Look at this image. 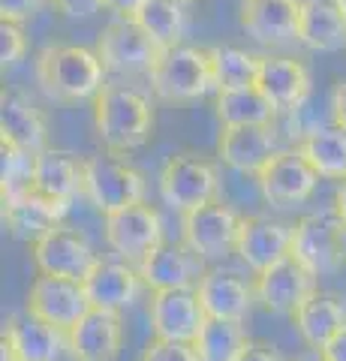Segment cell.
Wrapping results in <instances>:
<instances>
[{
    "mask_svg": "<svg viewBox=\"0 0 346 361\" xmlns=\"http://www.w3.org/2000/svg\"><path fill=\"white\" fill-rule=\"evenodd\" d=\"M51 6L58 9L63 18H87L106 9V0H51Z\"/></svg>",
    "mask_w": 346,
    "mask_h": 361,
    "instance_id": "38",
    "label": "cell"
},
{
    "mask_svg": "<svg viewBox=\"0 0 346 361\" xmlns=\"http://www.w3.org/2000/svg\"><path fill=\"white\" fill-rule=\"evenodd\" d=\"M187 4H190V0H187Z\"/></svg>",
    "mask_w": 346,
    "mask_h": 361,
    "instance_id": "47",
    "label": "cell"
},
{
    "mask_svg": "<svg viewBox=\"0 0 346 361\" xmlns=\"http://www.w3.org/2000/svg\"><path fill=\"white\" fill-rule=\"evenodd\" d=\"M46 4H51V0H0V21H18V25H25Z\"/></svg>",
    "mask_w": 346,
    "mask_h": 361,
    "instance_id": "37",
    "label": "cell"
},
{
    "mask_svg": "<svg viewBox=\"0 0 346 361\" xmlns=\"http://www.w3.org/2000/svg\"><path fill=\"white\" fill-rule=\"evenodd\" d=\"M214 111L223 127L232 123H274L277 109L271 106L259 87H238V90H217Z\"/></svg>",
    "mask_w": 346,
    "mask_h": 361,
    "instance_id": "30",
    "label": "cell"
},
{
    "mask_svg": "<svg viewBox=\"0 0 346 361\" xmlns=\"http://www.w3.org/2000/svg\"><path fill=\"white\" fill-rule=\"evenodd\" d=\"M298 151L307 157V163L316 169L319 178L346 180V127L328 123L310 135H304Z\"/></svg>",
    "mask_w": 346,
    "mask_h": 361,
    "instance_id": "29",
    "label": "cell"
},
{
    "mask_svg": "<svg viewBox=\"0 0 346 361\" xmlns=\"http://www.w3.org/2000/svg\"><path fill=\"white\" fill-rule=\"evenodd\" d=\"M0 139L13 142L30 154L46 151V139H49L46 118L25 97L4 90V97H0Z\"/></svg>",
    "mask_w": 346,
    "mask_h": 361,
    "instance_id": "27",
    "label": "cell"
},
{
    "mask_svg": "<svg viewBox=\"0 0 346 361\" xmlns=\"http://www.w3.org/2000/svg\"><path fill=\"white\" fill-rule=\"evenodd\" d=\"M97 54L111 75H151L163 49L136 18L115 16L97 37Z\"/></svg>",
    "mask_w": 346,
    "mask_h": 361,
    "instance_id": "4",
    "label": "cell"
},
{
    "mask_svg": "<svg viewBox=\"0 0 346 361\" xmlns=\"http://www.w3.org/2000/svg\"><path fill=\"white\" fill-rule=\"evenodd\" d=\"M235 361H280L277 349L271 343H259V341H247L244 349L235 355Z\"/></svg>",
    "mask_w": 346,
    "mask_h": 361,
    "instance_id": "39",
    "label": "cell"
},
{
    "mask_svg": "<svg viewBox=\"0 0 346 361\" xmlns=\"http://www.w3.org/2000/svg\"><path fill=\"white\" fill-rule=\"evenodd\" d=\"M310 70L286 54H262L256 87L271 99L277 111H295L310 97Z\"/></svg>",
    "mask_w": 346,
    "mask_h": 361,
    "instance_id": "20",
    "label": "cell"
},
{
    "mask_svg": "<svg viewBox=\"0 0 346 361\" xmlns=\"http://www.w3.org/2000/svg\"><path fill=\"white\" fill-rule=\"evenodd\" d=\"M338 6H340V13L346 16V0H338Z\"/></svg>",
    "mask_w": 346,
    "mask_h": 361,
    "instance_id": "46",
    "label": "cell"
},
{
    "mask_svg": "<svg viewBox=\"0 0 346 361\" xmlns=\"http://www.w3.org/2000/svg\"><path fill=\"white\" fill-rule=\"evenodd\" d=\"M289 253L316 277L340 271L346 265V220L338 211H319L301 217L292 229Z\"/></svg>",
    "mask_w": 346,
    "mask_h": 361,
    "instance_id": "5",
    "label": "cell"
},
{
    "mask_svg": "<svg viewBox=\"0 0 346 361\" xmlns=\"http://www.w3.org/2000/svg\"><path fill=\"white\" fill-rule=\"evenodd\" d=\"M292 361H326V358H322V353H316V349H314V353L298 355V358H292Z\"/></svg>",
    "mask_w": 346,
    "mask_h": 361,
    "instance_id": "45",
    "label": "cell"
},
{
    "mask_svg": "<svg viewBox=\"0 0 346 361\" xmlns=\"http://www.w3.org/2000/svg\"><path fill=\"white\" fill-rule=\"evenodd\" d=\"M94 130L109 154L139 151L154 133V106L142 90L106 82L94 97Z\"/></svg>",
    "mask_w": 346,
    "mask_h": 361,
    "instance_id": "1",
    "label": "cell"
},
{
    "mask_svg": "<svg viewBox=\"0 0 346 361\" xmlns=\"http://www.w3.org/2000/svg\"><path fill=\"white\" fill-rule=\"evenodd\" d=\"M247 343L241 322L235 319H217V316H205L202 329L196 334V353L202 361H235V355Z\"/></svg>",
    "mask_w": 346,
    "mask_h": 361,
    "instance_id": "32",
    "label": "cell"
},
{
    "mask_svg": "<svg viewBox=\"0 0 346 361\" xmlns=\"http://www.w3.org/2000/svg\"><path fill=\"white\" fill-rule=\"evenodd\" d=\"M292 229L295 223H280L271 217H241L238 226V241H235V253L253 274H259L268 265H274L277 259H283L292 247Z\"/></svg>",
    "mask_w": 346,
    "mask_h": 361,
    "instance_id": "19",
    "label": "cell"
},
{
    "mask_svg": "<svg viewBox=\"0 0 346 361\" xmlns=\"http://www.w3.org/2000/svg\"><path fill=\"white\" fill-rule=\"evenodd\" d=\"M37 82L42 94L54 103H79V99H94L99 87L106 85V66L99 61L97 49L70 42L46 45L33 63Z\"/></svg>",
    "mask_w": 346,
    "mask_h": 361,
    "instance_id": "2",
    "label": "cell"
},
{
    "mask_svg": "<svg viewBox=\"0 0 346 361\" xmlns=\"http://www.w3.org/2000/svg\"><path fill=\"white\" fill-rule=\"evenodd\" d=\"M66 211H70V202L46 196L30 187L27 193L4 202V226L13 238L33 244L51 229H58L66 217Z\"/></svg>",
    "mask_w": 346,
    "mask_h": 361,
    "instance_id": "18",
    "label": "cell"
},
{
    "mask_svg": "<svg viewBox=\"0 0 346 361\" xmlns=\"http://www.w3.org/2000/svg\"><path fill=\"white\" fill-rule=\"evenodd\" d=\"M196 295L202 301L205 316L241 322L256 301V286L247 283L244 277H238L235 271L208 268L202 274V280L196 283Z\"/></svg>",
    "mask_w": 346,
    "mask_h": 361,
    "instance_id": "22",
    "label": "cell"
},
{
    "mask_svg": "<svg viewBox=\"0 0 346 361\" xmlns=\"http://www.w3.org/2000/svg\"><path fill=\"white\" fill-rule=\"evenodd\" d=\"M160 196L178 214L217 202L220 196L217 166L199 160L196 154H172L160 169Z\"/></svg>",
    "mask_w": 346,
    "mask_h": 361,
    "instance_id": "7",
    "label": "cell"
},
{
    "mask_svg": "<svg viewBox=\"0 0 346 361\" xmlns=\"http://www.w3.org/2000/svg\"><path fill=\"white\" fill-rule=\"evenodd\" d=\"M66 349L73 361H118L124 349V329L118 310L91 307L66 331Z\"/></svg>",
    "mask_w": 346,
    "mask_h": 361,
    "instance_id": "16",
    "label": "cell"
},
{
    "mask_svg": "<svg viewBox=\"0 0 346 361\" xmlns=\"http://www.w3.org/2000/svg\"><path fill=\"white\" fill-rule=\"evenodd\" d=\"M142 283L154 289H193L205 274V259L187 241H160L136 265Z\"/></svg>",
    "mask_w": 346,
    "mask_h": 361,
    "instance_id": "14",
    "label": "cell"
},
{
    "mask_svg": "<svg viewBox=\"0 0 346 361\" xmlns=\"http://www.w3.org/2000/svg\"><path fill=\"white\" fill-rule=\"evenodd\" d=\"M144 4H148V0H106V9H111V13L121 18H132Z\"/></svg>",
    "mask_w": 346,
    "mask_h": 361,
    "instance_id": "41",
    "label": "cell"
},
{
    "mask_svg": "<svg viewBox=\"0 0 346 361\" xmlns=\"http://www.w3.org/2000/svg\"><path fill=\"white\" fill-rule=\"evenodd\" d=\"M0 166H4V202L27 193L33 187V166H37V154L18 148L13 142L0 139Z\"/></svg>",
    "mask_w": 346,
    "mask_h": 361,
    "instance_id": "34",
    "label": "cell"
},
{
    "mask_svg": "<svg viewBox=\"0 0 346 361\" xmlns=\"http://www.w3.org/2000/svg\"><path fill=\"white\" fill-rule=\"evenodd\" d=\"M238 226L241 217L223 202H208V205L181 214V229L184 241L205 259V262H217L235 253L238 241Z\"/></svg>",
    "mask_w": 346,
    "mask_h": 361,
    "instance_id": "12",
    "label": "cell"
},
{
    "mask_svg": "<svg viewBox=\"0 0 346 361\" xmlns=\"http://www.w3.org/2000/svg\"><path fill=\"white\" fill-rule=\"evenodd\" d=\"M256 301L271 313H295L316 292V274L301 265L292 253L277 259L274 265L259 271L253 280Z\"/></svg>",
    "mask_w": 346,
    "mask_h": 361,
    "instance_id": "10",
    "label": "cell"
},
{
    "mask_svg": "<svg viewBox=\"0 0 346 361\" xmlns=\"http://www.w3.org/2000/svg\"><path fill=\"white\" fill-rule=\"evenodd\" d=\"M139 361H202L196 353L193 343L184 341H163V337H154V341L142 349Z\"/></svg>",
    "mask_w": 346,
    "mask_h": 361,
    "instance_id": "35",
    "label": "cell"
},
{
    "mask_svg": "<svg viewBox=\"0 0 346 361\" xmlns=\"http://www.w3.org/2000/svg\"><path fill=\"white\" fill-rule=\"evenodd\" d=\"M87 310H91V298H87L82 280L54 277V274H39L33 280L27 301H25V313L54 325V329L63 334L70 331Z\"/></svg>",
    "mask_w": 346,
    "mask_h": 361,
    "instance_id": "9",
    "label": "cell"
},
{
    "mask_svg": "<svg viewBox=\"0 0 346 361\" xmlns=\"http://www.w3.org/2000/svg\"><path fill=\"white\" fill-rule=\"evenodd\" d=\"M322 358L326 361H346V331L338 334L326 349H322Z\"/></svg>",
    "mask_w": 346,
    "mask_h": 361,
    "instance_id": "42",
    "label": "cell"
},
{
    "mask_svg": "<svg viewBox=\"0 0 346 361\" xmlns=\"http://www.w3.org/2000/svg\"><path fill=\"white\" fill-rule=\"evenodd\" d=\"M97 262L99 256L94 253L91 241L79 229H70L63 223L49 235H42L39 241H33V265L39 274L85 280L97 268Z\"/></svg>",
    "mask_w": 346,
    "mask_h": 361,
    "instance_id": "11",
    "label": "cell"
},
{
    "mask_svg": "<svg viewBox=\"0 0 346 361\" xmlns=\"http://www.w3.org/2000/svg\"><path fill=\"white\" fill-rule=\"evenodd\" d=\"M331 118H334V123L346 127V82H340L331 94Z\"/></svg>",
    "mask_w": 346,
    "mask_h": 361,
    "instance_id": "40",
    "label": "cell"
},
{
    "mask_svg": "<svg viewBox=\"0 0 346 361\" xmlns=\"http://www.w3.org/2000/svg\"><path fill=\"white\" fill-rule=\"evenodd\" d=\"M334 211H338L340 217L346 220V180H340L338 193H334Z\"/></svg>",
    "mask_w": 346,
    "mask_h": 361,
    "instance_id": "44",
    "label": "cell"
},
{
    "mask_svg": "<svg viewBox=\"0 0 346 361\" xmlns=\"http://www.w3.org/2000/svg\"><path fill=\"white\" fill-rule=\"evenodd\" d=\"M82 283H85L87 298H91V307L124 310L136 301L142 277H139V268L132 262H124V259H121V262L99 259L97 268L82 280Z\"/></svg>",
    "mask_w": 346,
    "mask_h": 361,
    "instance_id": "25",
    "label": "cell"
},
{
    "mask_svg": "<svg viewBox=\"0 0 346 361\" xmlns=\"http://www.w3.org/2000/svg\"><path fill=\"white\" fill-rule=\"evenodd\" d=\"M280 151L271 123H232L217 135V157L241 175H259V169Z\"/></svg>",
    "mask_w": 346,
    "mask_h": 361,
    "instance_id": "17",
    "label": "cell"
},
{
    "mask_svg": "<svg viewBox=\"0 0 346 361\" xmlns=\"http://www.w3.org/2000/svg\"><path fill=\"white\" fill-rule=\"evenodd\" d=\"M85 175H87V160L63 148H46L37 154L33 190L63 202H73L75 196L85 193Z\"/></svg>",
    "mask_w": 346,
    "mask_h": 361,
    "instance_id": "24",
    "label": "cell"
},
{
    "mask_svg": "<svg viewBox=\"0 0 346 361\" xmlns=\"http://www.w3.org/2000/svg\"><path fill=\"white\" fill-rule=\"evenodd\" d=\"M211 58H214L217 90H238L256 85L262 54H250L244 49H235V45H211Z\"/></svg>",
    "mask_w": 346,
    "mask_h": 361,
    "instance_id": "33",
    "label": "cell"
},
{
    "mask_svg": "<svg viewBox=\"0 0 346 361\" xmlns=\"http://www.w3.org/2000/svg\"><path fill=\"white\" fill-rule=\"evenodd\" d=\"M132 18L151 33L160 49H172L181 45L187 33V0H148Z\"/></svg>",
    "mask_w": 346,
    "mask_h": 361,
    "instance_id": "31",
    "label": "cell"
},
{
    "mask_svg": "<svg viewBox=\"0 0 346 361\" xmlns=\"http://www.w3.org/2000/svg\"><path fill=\"white\" fill-rule=\"evenodd\" d=\"M259 193L271 208H292L316 193L319 172L298 148L277 151L256 175Z\"/></svg>",
    "mask_w": 346,
    "mask_h": 361,
    "instance_id": "8",
    "label": "cell"
},
{
    "mask_svg": "<svg viewBox=\"0 0 346 361\" xmlns=\"http://www.w3.org/2000/svg\"><path fill=\"white\" fill-rule=\"evenodd\" d=\"M106 244L115 250L124 262L139 265L154 247L163 241V223L160 214L144 202H136L124 211L106 214Z\"/></svg>",
    "mask_w": 346,
    "mask_h": 361,
    "instance_id": "13",
    "label": "cell"
},
{
    "mask_svg": "<svg viewBox=\"0 0 346 361\" xmlns=\"http://www.w3.org/2000/svg\"><path fill=\"white\" fill-rule=\"evenodd\" d=\"M148 82L163 103L202 99L211 90H217L211 49H199V45H184V42L172 45V49H163L157 66L148 75Z\"/></svg>",
    "mask_w": 346,
    "mask_h": 361,
    "instance_id": "3",
    "label": "cell"
},
{
    "mask_svg": "<svg viewBox=\"0 0 346 361\" xmlns=\"http://www.w3.org/2000/svg\"><path fill=\"white\" fill-rule=\"evenodd\" d=\"M241 27L262 45L298 39L301 0H241Z\"/></svg>",
    "mask_w": 346,
    "mask_h": 361,
    "instance_id": "21",
    "label": "cell"
},
{
    "mask_svg": "<svg viewBox=\"0 0 346 361\" xmlns=\"http://www.w3.org/2000/svg\"><path fill=\"white\" fill-rule=\"evenodd\" d=\"M295 329L310 349L322 353L334 337L346 331V301L334 292L316 289L301 307L292 313Z\"/></svg>",
    "mask_w": 346,
    "mask_h": 361,
    "instance_id": "23",
    "label": "cell"
},
{
    "mask_svg": "<svg viewBox=\"0 0 346 361\" xmlns=\"http://www.w3.org/2000/svg\"><path fill=\"white\" fill-rule=\"evenodd\" d=\"M4 331L16 343V353L21 361H58L61 349H66V334L30 313L9 316Z\"/></svg>",
    "mask_w": 346,
    "mask_h": 361,
    "instance_id": "28",
    "label": "cell"
},
{
    "mask_svg": "<svg viewBox=\"0 0 346 361\" xmlns=\"http://www.w3.org/2000/svg\"><path fill=\"white\" fill-rule=\"evenodd\" d=\"M298 42L322 54L346 49V16L338 0H301Z\"/></svg>",
    "mask_w": 346,
    "mask_h": 361,
    "instance_id": "26",
    "label": "cell"
},
{
    "mask_svg": "<svg viewBox=\"0 0 346 361\" xmlns=\"http://www.w3.org/2000/svg\"><path fill=\"white\" fill-rule=\"evenodd\" d=\"M144 175L136 166L121 160L118 154H97L87 157V175H85V196L87 202L103 214L124 211L136 202H144Z\"/></svg>",
    "mask_w": 346,
    "mask_h": 361,
    "instance_id": "6",
    "label": "cell"
},
{
    "mask_svg": "<svg viewBox=\"0 0 346 361\" xmlns=\"http://www.w3.org/2000/svg\"><path fill=\"white\" fill-rule=\"evenodd\" d=\"M0 361H21L18 353H16V343L9 341V334H6V331L0 334Z\"/></svg>",
    "mask_w": 346,
    "mask_h": 361,
    "instance_id": "43",
    "label": "cell"
},
{
    "mask_svg": "<svg viewBox=\"0 0 346 361\" xmlns=\"http://www.w3.org/2000/svg\"><path fill=\"white\" fill-rule=\"evenodd\" d=\"M148 316H151L154 337L193 343L205 322V307L196 295V286L193 289H154Z\"/></svg>",
    "mask_w": 346,
    "mask_h": 361,
    "instance_id": "15",
    "label": "cell"
},
{
    "mask_svg": "<svg viewBox=\"0 0 346 361\" xmlns=\"http://www.w3.org/2000/svg\"><path fill=\"white\" fill-rule=\"evenodd\" d=\"M27 54V37L18 21H0V63L16 66Z\"/></svg>",
    "mask_w": 346,
    "mask_h": 361,
    "instance_id": "36",
    "label": "cell"
}]
</instances>
